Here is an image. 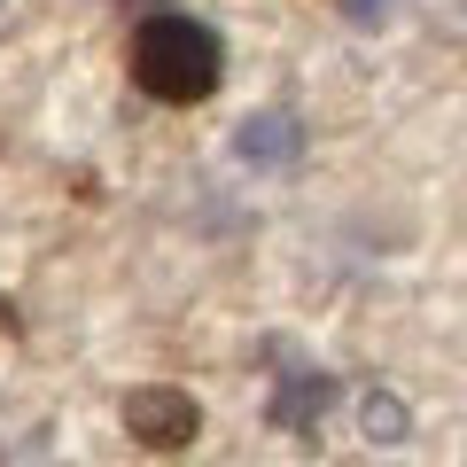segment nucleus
Wrapping results in <instances>:
<instances>
[{"mask_svg":"<svg viewBox=\"0 0 467 467\" xmlns=\"http://www.w3.org/2000/svg\"><path fill=\"white\" fill-rule=\"evenodd\" d=\"M125 70H133V86L149 101H164V109H195V101H211L218 78H226V39H218L202 16L164 8V16H140L133 47H125Z\"/></svg>","mask_w":467,"mask_h":467,"instance_id":"obj_1","label":"nucleus"},{"mask_svg":"<svg viewBox=\"0 0 467 467\" xmlns=\"http://www.w3.org/2000/svg\"><path fill=\"white\" fill-rule=\"evenodd\" d=\"M117 420H125V436H140L149 451H180V444H195L202 405L187 398V389H171V382H140V389H125Z\"/></svg>","mask_w":467,"mask_h":467,"instance_id":"obj_2","label":"nucleus"},{"mask_svg":"<svg viewBox=\"0 0 467 467\" xmlns=\"http://www.w3.org/2000/svg\"><path fill=\"white\" fill-rule=\"evenodd\" d=\"M234 156H242L250 171H288V164L304 156V125H296L288 109H257L250 125L234 133Z\"/></svg>","mask_w":467,"mask_h":467,"instance_id":"obj_3","label":"nucleus"},{"mask_svg":"<svg viewBox=\"0 0 467 467\" xmlns=\"http://www.w3.org/2000/svg\"><path fill=\"white\" fill-rule=\"evenodd\" d=\"M335 405V374H319V367H296V374H281V389H273V429H288V436H312L319 429V413Z\"/></svg>","mask_w":467,"mask_h":467,"instance_id":"obj_4","label":"nucleus"},{"mask_svg":"<svg viewBox=\"0 0 467 467\" xmlns=\"http://www.w3.org/2000/svg\"><path fill=\"white\" fill-rule=\"evenodd\" d=\"M358 420H367V436H374V444H405V436H413V413H405V405L389 398V389H374V398L358 405Z\"/></svg>","mask_w":467,"mask_h":467,"instance_id":"obj_5","label":"nucleus"},{"mask_svg":"<svg viewBox=\"0 0 467 467\" xmlns=\"http://www.w3.org/2000/svg\"><path fill=\"white\" fill-rule=\"evenodd\" d=\"M389 8H398V0H350V24H382Z\"/></svg>","mask_w":467,"mask_h":467,"instance_id":"obj_6","label":"nucleus"}]
</instances>
